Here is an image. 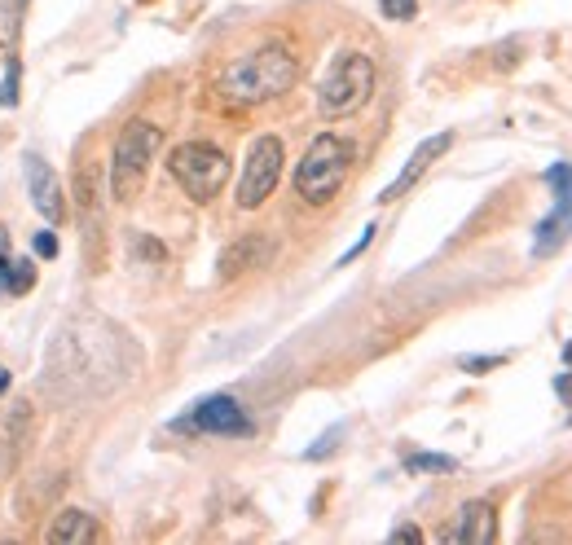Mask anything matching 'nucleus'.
<instances>
[{
	"instance_id": "f257e3e1",
	"label": "nucleus",
	"mask_w": 572,
	"mask_h": 545,
	"mask_svg": "<svg viewBox=\"0 0 572 545\" xmlns=\"http://www.w3.org/2000/svg\"><path fill=\"white\" fill-rule=\"evenodd\" d=\"M295 80H300V62L291 58V49L286 44H264L247 58L229 62L216 88L229 106H260L282 97Z\"/></svg>"
},
{
	"instance_id": "f03ea898",
	"label": "nucleus",
	"mask_w": 572,
	"mask_h": 545,
	"mask_svg": "<svg viewBox=\"0 0 572 545\" xmlns=\"http://www.w3.org/2000/svg\"><path fill=\"white\" fill-rule=\"evenodd\" d=\"M352 159H357V146H352L348 137H339V132L313 137L304 159L295 163V194H300L308 207H326L330 198L344 189Z\"/></svg>"
},
{
	"instance_id": "7ed1b4c3",
	"label": "nucleus",
	"mask_w": 572,
	"mask_h": 545,
	"mask_svg": "<svg viewBox=\"0 0 572 545\" xmlns=\"http://www.w3.org/2000/svg\"><path fill=\"white\" fill-rule=\"evenodd\" d=\"M159 146H163V128L146 124V119H132V124L119 132L115 154H110V194H115V203H132V198L141 194Z\"/></svg>"
},
{
	"instance_id": "20e7f679",
	"label": "nucleus",
	"mask_w": 572,
	"mask_h": 545,
	"mask_svg": "<svg viewBox=\"0 0 572 545\" xmlns=\"http://www.w3.org/2000/svg\"><path fill=\"white\" fill-rule=\"evenodd\" d=\"M374 93V62L366 53H339L330 62L322 88H317V110L326 119H348L370 102Z\"/></svg>"
},
{
	"instance_id": "39448f33",
	"label": "nucleus",
	"mask_w": 572,
	"mask_h": 545,
	"mask_svg": "<svg viewBox=\"0 0 572 545\" xmlns=\"http://www.w3.org/2000/svg\"><path fill=\"white\" fill-rule=\"evenodd\" d=\"M168 172L194 203H212L229 181V154L212 141H185L168 154Z\"/></svg>"
},
{
	"instance_id": "423d86ee",
	"label": "nucleus",
	"mask_w": 572,
	"mask_h": 545,
	"mask_svg": "<svg viewBox=\"0 0 572 545\" xmlns=\"http://www.w3.org/2000/svg\"><path fill=\"white\" fill-rule=\"evenodd\" d=\"M172 431H194V436H234V440H247L256 431V422L247 418V409L238 405L234 396H207L190 405V414L176 418Z\"/></svg>"
},
{
	"instance_id": "0eeeda50",
	"label": "nucleus",
	"mask_w": 572,
	"mask_h": 545,
	"mask_svg": "<svg viewBox=\"0 0 572 545\" xmlns=\"http://www.w3.org/2000/svg\"><path fill=\"white\" fill-rule=\"evenodd\" d=\"M282 163H286V154H282V141L278 137H260L256 146H251L247 163H242V176H238V194H234L242 211H256L264 198L278 189Z\"/></svg>"
},
{
	"instance_id": "6e6552de",
	"label": "nucleus",
	"mask_w": 572,
	"mask_h": 545,
	"mask_svg": "<svg viewBox=\"0 0 572 545\" xmlns=\"http://www.w3.org/2000/svg\"><path fill=\"white\" fill-rule=\"evenodd\" d=\"M269 260H273V238L269 233H242V238H234L225 251H220L216 277L220 282H234V277L251 273V269H264Z\"/></svg>"
},
{
	"instance_id": "1a4fd4ad",
	"label": "nucleus",
	"mask_w": 572,
	"mask_h": 545,
	"mask_svg": "<svg viewBox=\"0 0 572 545\" xmlns=\"http://www.w3.org/2000/svg\"><path fill=\"white\" fill-rule=\"evenodd\" d=\"M27 194H31V203H36V211L44 220H53V225H62V216H66V198H62V181L53 176V168L40 159V154H27Z\"/></svg>"
},
{
	"instance_id": "9d476101",
	"label": "nucleus",
	"mask_w": 572,
	"mask_h": 545,
	"mask_svg": "<svg viewBox=\"0 0 572 545\" xmlns=\"http://www.w3.org/2000/svg\"><path fill=\"white\" fill-rule=\"evenodd\" d=\"M449 146H454V132H436V137L418 141V150L410 154V163H405L401 176H396V181H392V185L379 194V203H396V198H401L405 189H414L418 176H423L427 168H432V163H436V159H440V154H445Z\"/></svg>"
},
{
	"instance_id": "9b49d317",
	"label": "nucleus",
	"mask_w": 572,
	"mask_h": 545,
	"mask_svg": "<svg viewBox=\"0 0 572 545\" xmlns=\"http://www.w3.org/2000/svg\"><path fill=\"white\" fill-rule=\"evenodd\" d=\"M498 537V515H493L489 502H467L458 515V528L445 532V541H458V545H489Z\"/></svg>"
},
{
	"instance_id": "f8f14e48",
	"label": "nucleus",
	"mask_w": 572,
	"mask_h": 545,
	"mask_svg": "<svg viewBox=\"0 0 572 545\" xmlns=\"http://www.w3.org/2000/svg\"><path fill=\"white\" fill-rule=\"evenodd\" d=\"M97 537V524H93V515L88 510H62V515H53V528H49V541H58V545H84V541H93Z\"/></svg>"
},
{
	"instance_id": "ddd939ff",
	"label": "nucleus",
	"mask_w": 572,
	"mask_h": 545,
	"mask_svg": "<svg viewBox=\"0 0 572 545\" xmlns=\"http://www.w3.org/2000/svg\"><path fill=\"white\" fill-rule=\"evenodd\" d=\"M31 286H36V260H31V255H9V260H5V273H0V291L27 295Z\"/></svg>"
},
{
	"instance_id": "4468645a",
	"label": "nucleus",
	"mask_w": 572,
	"mask_h": 545,
	"mask_svg": "<svg viewBox=\"0 0 572 545\" xmlns=\"http://www.w3.org/2000/svg\"><path fill=\"white\" fill-rule=\"evenodd\" d=\"M572 220L559 216V211H550V216L537 225V242H533V255H555L559 247H564V233H568Z\"/></svg>"
},
{
	"instance_id": "2eb2a0df",
	"label": "nucleus",
	"mask_w": 572,
	"mask_h": 545,
	"mask_svg": "<svg viewBox=\"0 0 572 545\" xmlns=\"http://www.w3.org/2000/svg\"><path fill=\"white\" fill-rule=\"evenodd\" d=\"M546 181L555 185V194H559L555 211H559V216H568V220H572V163H555V168L546 172Z\"/></svg>"
},
{
	"instance_id": "dca6fc26",
	"label": "nucleus",
	"mask_w": 572,
	"mask_h": 545,
	"mask_svg": "<svg viewBox=\"0 0 572 545\" xmlns=\"http://www.w3.org/2000/svg\"><path fill=\"white\" fill-rule=\"evenodd\" d=\"M18 31H22L18 5H14V0H0V49H14V44H18Z\"/></svg>"
},
{
	"instance_id": "f3484780",
	"label": "nucleus",
	"mask_w": 572,
	"mask_h": 545,
	"mask_svg": "<svg viewBox=\"0 0 572 545\" xmlns=\"http://www.w3.org/2000/svg\"><path fill=\"white\" fill-rule=\"evenodd\" d=\"M405 466H410V471H436V475H449L454 471V458H445V453H410V458H405Z\"/></svg>"
},
{
	"instance_id": "a211bd4d",
	"label": "nucleus",
	"mask_w": 572,
	"mask_h": 545,
	"mask_svg": "<svg viewBox=\"0 0 572 545\" xmlns=\"http://www.w3.org/2000/svg\"><path fill=\"white\" fill-rule=\"evenodd\" d=\"M344 431H348L344 422H339V427H330L326 436H322V440L313 444V449H304V462H322V458H330V453L339 449V440H344Z\"/></svg>"
},
{
	"instance_id": "6ab92c4d",
	"label": "nucleus",
	"mask_w": 572,
	"mask_h": 545,
	"mask_svg": "<svg viewBox=\"0 0 572 545\" xmlns=\"http://www.w3.org/2000/svg\"><path fill=\"white\" fill-rule=\"evenodd\" d=\"M18 84H22V62L9 58L5 80H0V106H18Z\"/></svg>"
},
{
	"instance_id": "aec40b11",
	"label": "nucleus",
	"mask_w": 572,
	"mask_h": 545,
	"mask_svg": "<svg viewBox=\"0 0 572 545\" xmlns=\"http://www.w3.org/2000/svg\"><path fill=\"white\" fill-rule=\"evenodd\" d=\"M379 9H383V18L405 22V18H414V14H418V0H379Z\"/></svg>"
},
{
	"instance_id": "412c9836",
	"label": "nucleus",
	"mask_w": 572,
	"mask_h": 545,
	"mask_svg": "<svg viewBox=\"0 0 572 545\" xmlns=\"http://www.w3.org/2000/svg\"><path fill=\"white\" fill-rule=\"evenodd\" d=\"M31 251H36L40 260H53V255H58V233H53V229H40L36 238H31Z\"/></svg>"
},
{
	"instance_id": "4be33fe9",
	"label": "nucleus",
	"mask_w": 572,
	"mask_h": 545,
	"mask_svg": "<svg viewBox=\"0 0 572 545\" xmlns=\"http://www.w3.org/2000/svg\"><path fill=\"white\" fill-rule=\"evenodd\" d=\"M132 251H137V255H146V260H154V264H163V260H168V251H163L159 242L141 238V233H137V238H132Z\"/></svg>"
},
{
	"instance_id": "5701e85b",
	"label": "nucleus",
	"mask_w": 572,
	"mask_h": 545,
	"mask_svg": "<svg viewBox=\"0 0 572 545\" xmlns=\"http://www.w3.org/2000/svg\"><path fill=\"white\" fill-rule=\"evenodd\" d=\"M458 365L467 374H484V370H498V365H506V357H462Z\"/></svg>"
},
{
	"instance_id": "b1692460",
	"label": "nucleus",
	"mask_w": 572,
	"mask_h": 545,
	"mask_svg": "<svg viewBox=\"0 0 572 545\" xmlns=\"http://www.w3.org/2000/svg\"><path fill=\"white\" fill-rule=\"evenodd\" d=\"M370 242H374V225H366V229H361L357 247H348V251H344V260H339V269H344V264H352V260H357V255H361V251L370 247Z\"/></svg>"
},
{
	"instance_id": "393cba45",
	"label": "nucleus",
	"mask_w": 572,
	"mask_h": 545,
	"mask_svg": "<svg viewBox=\"0 0 572 545\" xmlns=\"http://www.w3.org/2000/svg\"><path fill=\"white\" fill-rule=\"evenodd\" d=\"M392 541H423V532L414 524H401V528H392Z\"/></svg>"
},
{
	"instance_id": "a878e982",
	"label": "nucleus",
	"mask_w": 572,
	"mask_h": 545,
	"mask_svg": "<svg viewBox=\"0 0 572 545\" xmlns=\"http://www.w3.org/2000/svg\"><path fill=\"white\" fill-rule=\"evenodd\" d=\"M555 392L564 396V400H572V378H568V374H559V378H555Z\"/></svg>"
},
{
	"instance_id": "bb28decb",
	"label": "nucleus",
	"mask_w": 572,
	"mask_h": 545,
	"mask_svg": "<svg viewBox=\"0 0 572 545\" xmlns=\"http://www.w3.org/2000/svg\"><path fill=\"white\" fill-rule=\"evenodd\" d=\"M5 260H9V238H5V229H0V273H5ZM5 295V291H0Z\"/></svg>"
},
{
	"instance_id": "cd10ccee",
	"label": "nucleus",
	"mask_w": 572,
	"mask_h": 545,
	"mask_svg": "<svg viewBox=\"0 0 572 545\" xmlns=\"http://www.w3.org/2000/svg\"><path fill=\"white\" fill-rule=\"evenodd\" d=\"M5 392H9V370L0 365V396H5Z\"/></svg>"
},
{
	"instance_id": "c85d7f7f",
	"label": "nucleus",
	"mask_w": 572,
	"mask_h": 545,
	"mask_svg": "<svg viewBox=\"0 0 572 545\" xmlns=\"http://www.w3.org/2000/svg\"><path fill=\"white\" fill-rule=\"evenodd\" d=\"M564 361H568V365H572V343H568V348H564Z\"/></svg>"
}]
</instances>
